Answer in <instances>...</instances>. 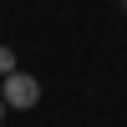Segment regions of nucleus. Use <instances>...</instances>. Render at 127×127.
I'll return each instance as SVG.
<instances>
[{
  "label": "nucleus",
  "mask_w": 127,
  "mask_h": 127,
  "mask_svg": "<svg viewBox=\"0 0 127 127\" xmlns=\"http://www.w3.org/2000/svg\"><path fill=\"white\" fill-rule=\"evenodd\" d=\"M0 97H5V107L26 112V107H36V102H41V81L31 76V71H10L5 87H0Z\"/></svg>",
  "instance_id": "f257e3e1"
},
{
  "label": "nucleus",
  "mask_w": 127,
  "mask_h": 127,
  "mask_svg": "<svg viewBox=\"0 0 127 127\" xmlns=\"http://www.w3.org/2000/svg\"><path fill=\"white\" fill-rule=\"evenodd\" d=\"M0 71H5V76L15 71V51H10V46H0Z\"/></svg>",
  "instance_id": "f03ea898"
},
{
  "label": "nucleus",
  "mask_w": 127,
  "mask_h": 127,
  "mask_svg": "<svg viewBox=\"0 0 127 127\" xmlns=\"http://www.w3.org/2000/svg\"><path fill=\"white\" fill-rule=\"evenodd\" d=\"M0 117H5V97H0Z\"/></svg>",
  "instance_id": "7ed1b4c3"
},
{
  "label": "nucleus",
  "mask_w": 127,
  "mask_h": 127,
  "mask_svg": "<svg viewBox=\"0 0 127 127\" xmlns=\"http://www.w3.org/2000/svg\"><path fill=\"white\" fill-rule=\"evenodd\" d=\"M122 5H127V0H122Z\"/></svg>",
  "instance_id": "20e7f679"
}]
</instances>
